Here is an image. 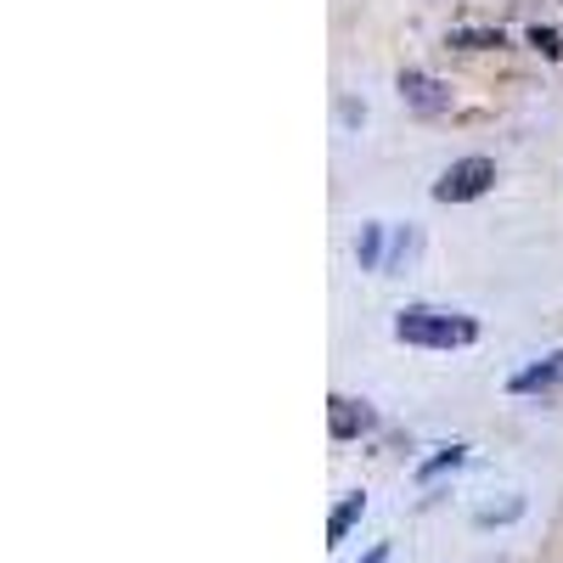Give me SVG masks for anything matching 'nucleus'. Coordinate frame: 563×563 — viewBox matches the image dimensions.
Returning a JSON list of instances; mask_svg holds the SVG:
<instances>
[{
	"label": "nucleus",
	"instance_id": "1a4fd4ad",
	"mask_svg": "<svg viewBox=\"0 0 563 563\" xmlns=\"http://www.w3.org/2000/svg\"><path fill=\"white\" fill-rule=\"evenodd\" d=\"M384 558H389V547H378V552H372V558H366V563H384Z\"/></svg>",
	"mask_w": 563,
	"mask_h": 563
},
{
	"label": "nucleus",
	"instance_id": "f03ea898",
	"mask_svg": "<svg viewBox=\"0 0 563 563\" xmlns=\"http://www.w3.org/2000/svg\"><path fill=\"white\" fill-rule=\"evenodd\" d=\"M496 186V164L490 158H456L440 180H434V198L440 203H474Z\"/></svg>",
	"mask_w": 563,
	"mask_h": 563
},
{
	"label": "nucleus",
	"instance_id": "20e7f679",
	"mask_svg": "<svg viewBox=\"0 0 563 563\" xmlns=\"http://www.w3.org/2000/svg\"><path fill=\"white\" fill-rule=\"evenodd\" d=\"M400 97H406V102H411L417 113H429V119L451 108V97H445V85H440L434 74H417V68H406V74H400Z\"/></svg>",
	"mask_w": 563,
	"mask_h": 563
},
{
	"label": "nucleus",
	"instance_id": "7ed1b4c3",
	"mask_svg": "<svg viewBox=\"0 0 563 563\" xmlns=\"http://www.w3.org/2000/svg\"><path fill=\"white\" fill-rule=\"evenodd\" d=\"M372 422H378V417H372L366 400H350V395H333V400H327V429H333V440H361Z\"/></svg>",
	"mask_w": 563,
	"mask_h": 563
},
{
	"label": "nucleus",
	"instance_id": "0eeeda50",
	"mask_svg": "<svg viewBox=\"0 0 563 563\" xmlns=\"http://www.w3.org/2000/svg\"><path fill=\"white\" fill-rule=\"evenodd\" d=\"M451 45H462V52H485V45H501V34H451Z\"/></svg>",
	"mask_w": 563,
	"mask_h": 563
},
{
	"label": "nucleus",
	"instance_id": "39448f33",
	"mask_svg": "<svg viewBox=\"0 0 563 563\" xmlns=\"http://www.w3.org/2000/svg\"><path fill=\"white\" fill-rule=\"evenodd\" d=\"M552 384H563V350L547 355V361H536V366H525L507 389H512V395H536V389H552Z\"/></svg>",
	"mask_w": 563,
	"mask_h": 563
},
{
	"label": "nucleus",
	"instance_id": "423d86ee",
	"mask_svg": "<svg viewBox=\"0 0 563 563\" xmlns=\"http://www.w3.org/2000/svg\"><path fill=\"white\" fill-rule=\"evenodd\" d=\"M361 507H366L361 496H350V501H339V507H333V519H327V541H344V536L355 530V519H361Z\"/></svg>",
	"mask_w": 563,
	"mask_h": 563
},
{
	"label": "nucleus",
	"instance_id": "6e6552de",
	"mask_svg": "<svg viewBox=\"0 0 563 563\" xmlns=\"http://www.w3.org/2000/svg\"><path fill=\"white\" fill-rule=\"evenodd\" d=\"M456 462H462V445H445V451H440V456H434L429 467H422V479H434L440 467H456Z\"/></svg>",
	"mask_w": 563,
	"mask_h": 563
},
{
	"label": "nucleus",
	"instance_id": "f257e3e1",
	"mask_svg": "<svg viewBox=\"0 0 563 563\" xmlns=\"http://www.w3.org/2000/svg\"><path fill=\"white\" fill-rule=\"evenodd\" d=\"M395 333H400V344H417V350H462L479 339V321L462 310H440V305H411V310H400Z\"/></svg>",
	"mask_w": 563,
	"mask_h": 563
}]
</instances>
